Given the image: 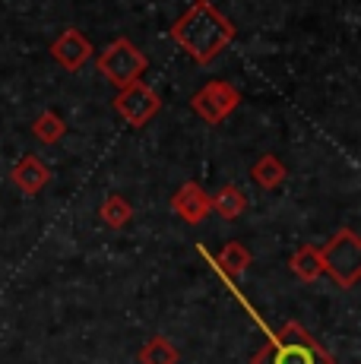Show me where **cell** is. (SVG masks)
I'll return each instance as SVG.
<instances>
[{
  "mask_svg": "<svg viewBox=\"0 0 361 364\" xmlns=\"http://www.w3.org/2000/svg\"><path fill=\"white\" fill-rule=\"evenodd\" d=\"M171 38L178 41V48H184L187 58H193V64H210L235 38V26L222 16L216 6H210L206 0H197L171 26Z\"/></svg>",
  "mask_w": 361,
  "mask_h": 364,
  "instance_id": "obj_1",
  "label": "cell"
},
{
  "mask_svg": "<svg viewBox=\"0 0 361 364\" xmlns=\"http://www.w3.org/2000/svg\"><path fill=\"white\" fill-rule=\"evenodd\" d=\"M251 364H333V355L298 320H291L254 355Z\"/></svg>",
  "mask_w": 361,
  "mask_h": 364,
  "instance_id": "obj_2",
  "label": "cell"
},
{
  "mask_svg": "<svg viewBox=\"0 0 361 364\" xmlns=\"http://www.w3.org/2000/svg\"><path fill=\"white\" fill-rule=\"evenodd\" d=\"M323 272L339 285V289H352L361 279V241L352 228H339L336 235L320 247Z\"/></svg>",
  "mask_w": 361,
  "mask_h": 364,
  "instance_id": "obj_3",
  "label": "cell"
},
{
  "mask_svg": "<svg viewBox=\"0 0 361 364\" xmlns=\"http://www.w3.org/2000/svg\"><path fill=\"white\" fill-rule=\"evenodd\" d=\"M95 67H99V73L105 76L111 86L124 89L140 80L146 73V67H149V60H146V54L130 38H114L105 51L95 58Z\"/></svg>",
  "mask_w": 361,
  "mask_h": 364,
  "instance_id": "obj_4",
  "label": "cell"
},
{
  "mask_svg": "<svg viewBox=\"0 0 361 364\" xmlns=\"http://www.w3.org/2000/svg\"><path fill=\"white\" fill-rule=\"evenodd\" d=\"M241 105V92L225 80H212L203 89L190 95V108L200 121L206 124H222L228 114H235V108Z\"/></svg>",
  "mask_w": 361,
  "mask_h": 364,
  "instance_id": "obj_5",
  "label": "cell"
},
{
  "mask_svg": "<svg viewBox=\"0 0 361 364\" xmlns=\"http://www.w3.org/2000/svg\"><path fill=\"white\" fill-rule=\"evenodd\" d=\"M158 108H162L158 92L152 86H146V82H140V80L130 82V86H124L114 99V111L130 124V127H146V124L158 114Z\"/></svg>",
  "mask_w": 361,
  "mask_h": 364,
  "instance_id": "obj_6",
  "label": "cell"
},
{
  "mask_svg": "<svg viewBox=\"0 0 361 364\" xmlns=\"http://www.w3.org/2000/svg\"><path fill=\"white\" fill-rule=\"evenodd\" d=\"M51 58L67 73H80L92 60V45H89V38L80 29H67L64 35H58V41H51Z\"/></svg>",
  "mask_w": 361,
  "mask_h": 364,
  "instance_id": "obj_7",
  "label": "cell"
},
{
  "mask_svg": "<svg viewBox=\"0 0 361 364\" xmlns=\"http://www.w3.org/2000/svg\"><path fill=\"white\" fill-rule=\"evenodd\" d=\"M171 209L187 222V225H200V222L210 215V193L197 184V181H187L175 191L171 197Z\"/></svg>",
  "mask_w": 361,
  "mask_h": 364,
  "instance_id": "obj_8",
  "label": "cell"
},
{
  "mask_svg": "<svg viewBox=\"0 0 361 364\" xmlns=\"http://www.w3.org/2000/svg\"><path fill=\"white\" fill-rule=\"evenodd\" d=\"M10 178L26 197H38V193L48 187V181H51V171H48V165L41 162L38 156H23L16 165H13Z\"/></svg>",
  "mask_w": 361,
  "mask_h": 364,
  "instance_id": "obj_9",
  "label": "cell"
},
{
  "mask_svg": "<svg viewBox=\"0 0 361 364\" xmlns=\"http://www.w3.org/2000/svg\"><path fill=\"white\" fill-rule=\"evenodd\" d=\"M210 209H216L222 219L235 222V219H241V215H244L247 197H244V191H241V187L225 184V187H219V191L210 197Z\"/></svg>",
  "mask_w": 361,
  "mask_h": 364,
  "instance_id": "obj_10",
  "label": "cell"
},
{
  "mask_svg": "<svg viewBox=\"0 0 361 364\" xmlns=\"http://www.w3.org/2000/svg\"><path fill=\"white\" fill-rule=\"evenodd\" d=\"M289 178V168L282 165V159L276 156H260L251 168V181L257 187H263V191H276V187H282Z\"/></svg>",
  "mask_w": 361,
  "mask_h": 364,
  "instance_id": "obj_11",
  "label": "cell"
},
{
  "mask_svg": "<svg viewBox=\"0 0 361 364\" xmlns=\"http://www.w3.org/2000/svg\"><path fill=\"white\" fill-rule=\"evenodd\" d=\"M291 272H295L301 282H314V279L323 276V263H320V247H311V244H304V247H298L295 254H291Z\"/></svg>",
  "mask_w": 361,
  "mask_h": 364,
  "instance_id": "obj_12",
  "label": "cell"
},
{
  "mask_svg": "<svg viewBox=\"0 0 361 364\" xmlns=\"http://www.w3.org/2000/svg\"><path fill=\"white\" fill-rule=\"evenodd\" d=\"M251 250L244 247L241 241H228L225 247L219 250V257H216V263L222 266V272L225 276H241V272H247L251 269Z\"/></svg>",
  "mask_w": 361,
  "mask_h": 364,
  "instance_id": "obj_13",
  "label": "cell"
},
{
  "mask_svg": "<svg viewBox=\"0 0 361 364\" xmlns=\"http://www.w3.org/2000/svg\"><path fill=\"white\" fill-rule=\"evenodd\" d=\"M32 133L38 136V143L54 146L58 139H64L67 124H64V117H60L54 108H45V111H41V114L36 117V121H32Z\"/></svg>",
  "mask_w": 361,
  "mask_h": 364,
  "instance_id": "obj_14",
  "label": "cell"
},
{
  "mask_svg": "<svg viewBox=\"0 0 361 364\" xmlns=\"http://www.w3.org/2000/svg\"><path fill=\"white\" fill-rule=\"evenodd\" d=\"M140 361L143 364H178L180 352L171 346V339H165V336H152V339L140 348Z\"/></svg>",
  "mask_w": 361,
  "mask_h": 364,
  "instance_id": "obj_15",
  "label": "cell"
},
{
  "mask_svg": "<svg viewBox=\"0 0 361 364\" xmlns=\"http://www.w3.org/2000/svg\"><path fill=\"white\" fill-rule=\"evenodd\" d=\"M99 215H102V222H105L108 228H124L130 219H134V206H130L121 193H111V197L102 200Z\"/></svg>",
  "mask_w": 361,
  "mask_h": 364,
  "instance_id": "obj_16",
  "label": "cell"
}]
</instances>
